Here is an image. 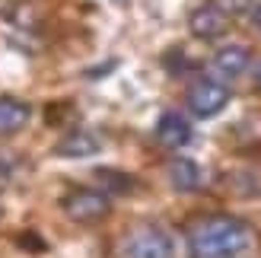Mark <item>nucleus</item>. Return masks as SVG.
Wrapping results in <instances>:
<instances>
[{"instance_id": "f257e3e1", "label": "nucleus", "mask_w": 261, "mask_h": 258, "mask_svg": "<svg viewBox=\"0 0 261 258\" xmlns=\"http://www.w3.org/2000/svg\"><path fill=\"white\" fill-rule=\"evenodd\" d=\"M188 249L191 258H252L258 252V233L239 217L214 214L188 229Z\"/></svg>"}, {"instance_id": "f03ea898", "label": "nucleus", "mask_w": 261, "mask_h": 258, "mask_svg": "<svg viewBox=\"0 0 261 258\" xmlns=\"http://www.w3.org/2000/svg\"><path fill=\"white\" fill-rule=\"evenodd\" d=\"M64 214L70 217L73 223H99L112 214V201L106 191H96V188H73L70 195H64L61 201Z\"/></svg>"}, {"instance_id": "7ed1b4c3", "label": "nucleus", "mask_w": 261, "mask_h": 258, "mask_svg": "<svg viewBox=\"0 0 261 258\" xmlns=\"http://www.w3.org/2000/svg\"><path fill=\"white\" fill-rule=\"evenodd\" d=\"M185 102H188L191 115H198V118H214V115H220L229 106V86L220 83V80H211V76H201V80H194L188 86Z\"/></svg>"}, {"instance_id": "20e7f679", "label": "nucleus", "mask_w": 261, "mask_h": 258, "mask_svg": "<svg viewBox=\"0 0 261 258\" xmlns=\"http://www.w3.org/2000/svg\"><path fill=\"white\" fill-rule=\"evenodd\" d=\"M124 255L127 258H175L172 236L160 226H140L127 236L124 242Z\"/></svg>"}, {"instance_id": "39448f33", "label": "nucleus", "mask_w": 261, "mask_h": 258, "mask_svg": "<svg viewBox=\"0 0 261 258\" xmlns=\"http://www.w3.org/2000/svg\"><path fill=\"white\" fill-rule=\"evenodd\" d=\"M188 29H191V35L207 38V42H211V38H220V35L229 29V16L217 4H207V7H198L188 16Z\"/></svg>"}, {"instance_id": "423d86ee", "label": "nucleus", "mask_w": 261, "mask_h": 258, "mask_svg": "<svg viewBox=\"0 0 261 258\" xmlns=\"http://www.w3.org/2000/svg\"><path fill=\"white\" fill-rule=\"evenodd\" d=\"M214 73L220 76V80H236V76H242L245 70H249L252 64V51L245 45H223L214 55Z\"/></svg>"}, {"instance_id": "0eeeda50", "label": "nucleus", "mask_w": 261, "mask_h": 258, "mask_svg": "<svg viewBox=\"0 0 261 258\" xmlns=\"http://www.w3.org/2000/svg\"><path fill=\"white\" fill-rule=\"evenodd\" d=\"M156 140L166 150H181L185 144H191V124L185 115L178 112H166L160 121H156Z\"/></svg>"}, {"instance_id": "6e6552de", "label": "nucleus", "mask_w": 261, "mask_h": 258, "mask_svg": "<svg viewBox=\"0 0 261 258\" xmlns=\"http://www.w3.org/2000/svg\"><path fill=\"white\" fill-rule=\"evenodd\" d=\"M99 150H102V140L93 131H86V127L67 131V134H64V140L55 147V153H58V157H64V160H86V157H96Z\"/></svg>"}, {"instance_id": "1a4fd4ad", "label": "nucleus", "mask_w": 261, "mask_h": 258, "mask_svg": "<svg viewBox=\"0 0 261 258\" xmlns=\"http://www.w3.org/2000/svg\"><path fill=\"white\" fill-rule=\"evenodd\" d=\"M32 118L29 102L13 99V96H0V134H16L22 131Z\"/></svg>"}, {"instance_id": "9d476101", "label": "nucleus", "mask_w": 261, "mask_h": 258, "mask_svg": "<svg viewBox=\"0 0 261 258\" xmlns=\"http://www.w3.org/2000/svg\"><path fill=\"white\" fill-rule=\"evenodd\" d=\"M169 182H172V188L181 191V195L198 191V188H201V169H198V163L188 160V157L169 160Z\"/></svg>"}, {"instance_id": "9b49d317", "label": "nucleus", "mask_w": 261, "mask_h": 258, "mask_svg": "<svg viewBox=\"0 0 261 258\" xmlns=\"http://www.w3.org/2000/svg\"><path fill=\"white\" fill-rule=\"evenodd\" d=\"M96 178L102 185H106L109 191H115V195H130L134 191V178L124 175V172H115V169H99Z\"/></svg>"}, {"instance_id": "f8f14e48", "label": "nucleus", "mask_w": 261, "mask_h": 258, "mask_svg": "<svg viewBox=\"0 0 261 258\" xmlns=\"http://www.w3.org/2000/svg\"><path fill=\"white\" fill-rule=\"evenodd\" d=\"M214 4L226 13V16H236V13H252L255 0H214Z\"/></svg>"}, {"instance_id": "ddd939ff", "label": "nucleus", "mask_w": 261, "mask_h": 258, "mask_svg": "<svg viewBox=\"0 0 261 258\" xmlns=\"http://www.w3.org/2000/svg\"><path fill=\"white\" fill-rule=\"evenodd\" d=\"M252 16H255V22H258V29H261V4H255V7H252Z\"/></svg>"}, {"instance_id": "4468645a", "label": "nucleus", "mask_w": 261, "mask_h": 258, "mask_svg": "<svg viewBox=\"0 0 261 258\" xmlns=\"http://www.w3.org/2000/svg\"><path fill=\"white\" fill-rule=\"evenodd\" d=\"M255 86L261 89V64H258V67H255Z\"/></svg>"}]
</instances>
